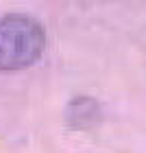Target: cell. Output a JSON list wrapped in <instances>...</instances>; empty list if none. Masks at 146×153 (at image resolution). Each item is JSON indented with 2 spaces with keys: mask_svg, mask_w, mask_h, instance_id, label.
<instances>
[{
  "mask_svg": "<svg viewBox=\"0 0 146 153\" xmlns=\"http://www.w3.org/2000/svg\"><path fill=\"white\" fill-rule=\"evenodd\" d=\"M46 31L35 18L7 13L0 18V72H15L33 66L44 55Z\"/></svg>",
  "mask_w": 146,
  "mask_h": 153,
  "instance_id": "6da1fadb",
  "label": "cell"
},
{
  "mask_svg": "<svg viewBox=\"0 0 146 153\" xmlns=\"http://www.w3.org/2000/svg\"><path fill=\"white\" fill-rule=\"evenodd\" d=\"M102 120V107L94 96L79 94L72 96L66 105V125L74 131H85Z\"/></svg>",
  "mask_w": 146,
  "mask_h": 153,
  "instance_id": "7a4b0ae2",
  "label": "cell"
}]
</instances>
